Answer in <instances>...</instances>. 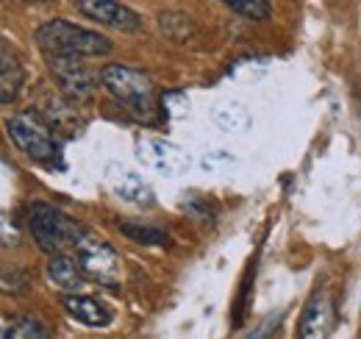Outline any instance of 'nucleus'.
Wrapping results in <instances>:
<instances>
[{
	"label": "nucleus",
	"mask_w": 361,
	"mask_h": 339,
	"mask_svg": "<svg viewBox=\"0 0 361 339\" xmlns=\"http://www.w3.org/2000/svg\"><path fill=\"white\" fill-rule=\"evenodd\" d=\"M23 81H25V73H23L20 59L11 50L0 47V103L14 100L23 89Z\"/></svg>",
	"instance_id": "4468645a"
},
{
	"label": "nucleus",
	"mask_w": 361,
	"mask_h": 339,
	"mask_svg": "<svg viewBox=\"0 0 361 339\" xmlns=\"http://www.w3.org/2000/svg\"><path fill=\"white\" fill-rule=\"evenodd\" d=\"M228 8H233L236 14L247 17V20H270L272 8L267 0H223Z\"/></svg>",
	"instance_id": "a211bd4d"
},
{
	"label": "nucleus",
	"mask_w": 361,
	"mask_h": 339,
	"mask_svg": "<svg viewBox=\"0 0 361 339\" xmlns=\"http://www.w3.org/2000/svg\"><path fill=\"white\" fill-rule=\"evenodd\" d=\"M136 156L145 167L156 170L161 175H178L189 167V156L180 150L178 145H173L167 139H159V136L142 139L139 148H136Z\"/></svg>",
	"instance_id": "0eeeda50"
},
{
	"label": "nucleus",
	"mask_w": 361,
	"mask_h": 339,
	"mask_svg": "<svg viewBox=\"0 0 361 339\" xmlns=\"http://www.w3.org/2000/svg\"><path fill=\"white\" fill-rule=\"evenodd\" d=\"M50 70L59 89L70 100H90L94 92V76L81 64V56H50Z\"/></svg>",
	"instance_id": "423d86ee"
},
{
	"label": "nucleus",
	"mask_w": 361,
	"mask_h": 339,
	"mask_svg": "<svg viewBox=\"0 0 361 339\" xmlns=\"http://www.w3.org/2000/svg\"><path fill=\"white\" fill-rule=\"evenodd\" d=\"M159 25H161L164 37H170V40H176V42H186V40L195 34L192 20L183 17V14H178V11H167V14H161V17H159Z\"/></svg>",
	"instance_id": "2eb2a0df"
},
{
	"label": "nucleus",
	"mask_w": 361,
	"mask_h": 339,
	"mask_svg": "<svg viewBox=\"0 0 361 339\" xmlns=\"http://www.w3.org/2000/svg\"><path fill=\"white\" fill-rule=\"evenodd\" d=\"M61 303H64V311L87 328H106L111 323V311L90 295H67Z\"/></svg>",
	"instance_id": "9b49d317"
},
{
	"label": "nucleus",
	"mask_w": 361,
	"mask_h": 339,
	"mask_svg": "<svg viewBox=\"0 0 361 339\" xmlns=\"http://www.w3.org/2000/svg\"><path fill=\"white\" fill-rule=\"evenodd\" d=\"M39 112H42L47 126L61 131L64 136H75L84 126V120L75 114V109L70 103H64V100H56V97H42Z\"/></svg>",
	"instance_id": "f8f14e48"
},
{
	"label": "nucleus",
	"mask_w": 361,
	"mask_h": 339,
	"mask_svg": "<svg viewBox=\"0 0 361 339\" xmlns=\"http://www.w3.org/2000/svg\"><path fill=\"white\" fill-rule=\"evenodd\" d=\"M73 251H75L78 267L84 270V275L90 281L106 284V287H114L120 281V256L109 242H103L94 234L84 231Z\"/></svg>",
	"instance_id": "39448f33"
},
{
	"label": "nucleus",
	"mask_w": 361,
	"mask_h": 339,
	"mask_svg": "<svg viewBox=\"0 0 361 339\" xmlns=\"http://www.w3.org/2000/svg\"><path fill=\"white\" fill-rule=\"evenodd\" d=\"M6 133L11 136V142L37 165H47V167H59L61 165V150L56 145V139L50 136V126L39 123L28 114L11 117L6 120Z\"/></svg>",
	"instance_id": "20e7f679"
},
{
	"label": "nucleus",
	"mask_w": 361,
	"mask_h": 339,
	"mask_svg": "<svg viewBox=\"0 0 361 339\" xmlns=\"http://www.w3.org/2000/svg\"><path fill=\"white\" fill-rule=\"evenodd\" d=\"M214 123L223 131H245L250 117L239 103H223V106L214 109Z\"/></svg>",
	"instance_id": "dca6fc26"
},
{
	"label": "nucleus",
	"mask_w": 361,
	"mask_h": 339,
	"mask_svg": "<svg viewBox=\"0 0 361 339\" xmlns=\"http://www.w3.org/2000/svg\"><path fill=\"white\" fill-rule=\"evenodd\" d=\"M75 8L100 25L117 28V31H139L142 20L134 8L117 3V0H75Z\"/></svg>",
	"instance_id": "6e6552de"
},
{
	"label": "nucleus",
	"mask_w": 361,
	"mask_h": 339,
	"mask_svg": "<svg viewBox=\"0 0 361 339\" xmlns=\"http://www.w3.org/2000/svg\"><path fill=\"white\" fill-rule=\"evenodd\" d=\"M334 323H336V306H334V300H331V295L325 290H317L314 295L309 297L303 314H300L298 334L306 339L328 337L334 331Z\"/></svg>",
	"instance_id": "1a4fd4ad"
},
{
	"label": "nucleus",
	"mask_w": 361,
	"mask_h": 339,
	"mask_svg": "<svg viewBox=\"0 0 361 339\" xmlns=\"http://www.w3.org/2000/svg\"><path fill=\"white\" fill-rule=\"evenodd\" d=\"M47 278L56 284V287H61V290H81L84 284H87V275H84V270L78 267V261L75 258H70L67 254H56L50 258V264H47Z\"/></svg>",
	"instance_id": "ddd939ff"
},
{
	"label": "nucleus",
	"mask_w": 361,
	"mask_h": 339,
	"mask_svg": "<svg viewBox=\"0 0 361 339\" xmlns=\"http://www.w3.org/2000/svg\"><path fill=\"white\" fill-rule=\"evenodd\" d=\"M37 42L47 56H103L111 42L90 28L73 25L67 20H50L37 31Z\"/></svg>",
	"instance_id": "f257e3e1"
},
{
	"label": "nucleus",
	"mask_w": 361,
	"mask_h": 339,
	"mask_svg": "<svg viewBox=\"0 0 361 339\" xmlns=\"http://www.w3.org/2000/svg\"><path fill=\"white\" fill-rule=\"evenodd\" d=\"M109 184H111V189H114L123 201H128V203H136V206H150V203H153L150 186L142 181V175L134 172V170L111 165V167H109Z\"/></svg>",
	"instance_id": "9d476101"
},
{
	"label": "nucleus",
	"mask_w": 361,
	"mask_h": 339,
	"mask_svg": "<svg viewBox=\"0 0 361 339\" xmlns=\"http://www.w3.org/2000/svg\"><path fill=\"white\" fill-rule=\"evenodd\" d=\"M100 81L139 120H150L156 114L153 84H150V78L145 73L123 67V64H109V67H103Z\"/></svg>",
	"instance_id": "f03ea898"
},
{
	"label": "nucleus",
	"mask_w": 361,
	"mask_h": 339,
	"mask_svg": "<svg viewBox=\"0 0 361 339\" xmlns=\"http://www.w3.org/2000/svg\"><path fill=\"white\" fill-rule=\"evenodd\" d=\"M6 337H11V339H45L47 328L37 320V317H20V320L6 331Z\"/></svg>",
	"instance_id": "6ab92c4d"
},
{
	"label": "nucleus",
	"mask_w": 361,
	"mask_h": 339,
	"mask_svg": "<svg viewBox=\"0 0 361 339\" xmlns=\"http://www.w3.org/2000/svg\"><path fill=\"white\" fill-rule=\"evenodd\" d=\"M31 231H34L37 245L50 256L73 251L75 242L84 234V228L73 217L61 214L47 203H34L31 206Z\"/></svg>",
	"instance_id": "7ed1b4c3"
},
{
	"label": "nucleus",
	"mask_w": 361,
	"mask_h": 339,
	"mask_svg": "<svg viewBox=\"0 0 361 339\" xmlns=\"http://www.w3.org/2000/svg\"><path fill=\"white\" fill-rule=\"evenodd\" d=\"M123 234L134 242H142V245H164L167 242V234L156 225H139V222H120Z\"/></svg>",
	"instance_id": "f3484780"
}]
</instances>
